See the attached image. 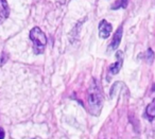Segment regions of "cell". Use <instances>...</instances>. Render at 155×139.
Masks as SVG:
<instances>
[{
	"instance_id": "6da1fadb",
	"label": "cell",
	"mask_w": 155,
	"mask_h": 139,
	"mask_svg": "<svg viewBox=\"0 0 155 139\" xmlns=\"http://www.w3.org/2000/svg\"><path fill=\"white\" fill-rule=\"evenodd\" d=\"M87 105L88 109L93 115L99 116L103 105V96L96 80L91 81V84L87 91Z\"/></svg>"
},
{
	"instance_id": "7a4b0ae2",
	"label": "cell",
	"mask_w": 155,
	"mask_h": 139,
	"mask_svg": "<svg viewBox=\"0 0 155 139\" xmlns=\"http://www.w3.org/2000/svg\"><path fill=\"white\" fill-rule=\"evenodd\" d=\"M30 38L33 41V45H34V53L35 54H41L44 52L46 47V44H47V38H46V35L38 27H35L31 30L30 32Z\"/></svg>"
},
{
	"instance_id": "3957f363",
	"label": "cell",
	"mask_w": 155,
	"mask_h": 139,
	"mask_svg": "<svg viewBox=\"0 0 155 139\" xmlns=\"http://www.w3.org/2000/svg\"><path fill=\"white\" fill-rule=\"evenodd\" d=\"M122 32H123V28H122V26H120L118 29H117L116 33L114 34V37H113L112 43H110V46H108V49H107L108 52L114 51V50L118 49L119 45H120L121 38H122Z\"/></svg>"
},
{
	"instance_id": "277c9868",
	"label": "cell",
	"mask_w": 155,
	"mask_h": 139,
	"mask_svg": "<svg viewBox=\"0 0 155 139\" xmlns=\"http://www.w3.org/2000/svg\"><path fill=\"white\" fill-rule=\"evenodd\" d=\"M113 27L110 24H108L106 20H101L99 24V35L102 38H107L110 34L112 33Z\"/></svg>"
},
{
	"instance_id": "5b68a950",
	"label": "cell",
	"mask_w": 155,
	"mask_h": 139,
	"mask_svg": "<svg viewBox=\"0 0 155 139\" xmlns=\"http://www.w3.org/2000/svg\"><path fill=\"white\" fill-rule=\"evenodd\" d=\"M116 63L112 64L110 66V72L112 74H117V73L120 71L121 67H122V64H123V53L122 51H118L116 53Z\"/></svg>"
},
{
	"instance_id": "8992f818",
	"label": "cell",
	"mask_w": 155,
	"mask_h": 139,
	"mask_svg": "<svg viewBox=\"0 0 155 139\" xmlns=\"http://www.w3.org/2000/svg\"><path fill=\"white\" fill-rule=\"evenodd\" d=\"M9 16V5L7 0H0V25Z\"/></svg>"
},
{
	"instance_id": "52a82bcc",
	"label": "cell",
	"mask_w": 155,
	"mask_h": 139,
	"mask_svg": "<svg viewBox=\"0 0 155 139\" xmlns=\"http://www.w3.org/2000/svg\"><path fill=\"white\" fill-rule=\"evenodd\" d=\"M146 115L150 121H152V120L155 118V100L153 101V102H151L150 104L147 106Z\"/></svg>"
},
{
	"instance_id": "ba28073f",
	"label": "cell",
	"mask_w": 155,
	"mask_h": 139,
	"mask_svg": "<svg viewBox=\"0 0 155 139\" xmlns=\"http://www.w3.org/2000/svg\"><path fill=\"white\" fill-rule=\"evenodd\" d=\"M127 3H129V0H117L116 2L112 5V10H118L120 8L125 9L127 7Z\"/></svg>"
},
{
	"instance_id": "9c48e42d",
	"label": "cell",
	"mask_w": 155,
	"mask_h": 139,
	"mask_svg": "<svg viewBox=\"0 0 155 139\" xmlns=\"http://www.w3.org/2000/svg\"><path fill=\"white\" fill-rule=\"evenodd\" d=\"M144 60H146L149 64H151V63L153 62V60H154V52L152 51V49H148L146 51V53H144Z\"/></svg>"
},
{
	"instance_id": "30bf717a",
	"label": "cell",
	"mask_w": 155,
	"mask_h": 139,
	"mask_svg": "<svg viewBox=\"0 0 155 139\" xmlns=\"http://www.w3.org/2000/svg\"><path fill=\"white\" fill-rule=\"evenodd\" d=\"M5 132L2 127H0V139H5Z\"/></svg>"
},
{
	"instance_id": "8fae6325",
	"label": "cell",
	"mask_w": 155,
	"mask_h": 139,
	"mask_svg": "<svg viewBox=\"0 0 155 139\" xmlns=\"http://www.w3.org/2000/svg\"><path fill=\"white\" fill-rule=\"evenodd\" d=\"M153 90H155V84L153 85Z\"/></svg>"
}]
</instances>
